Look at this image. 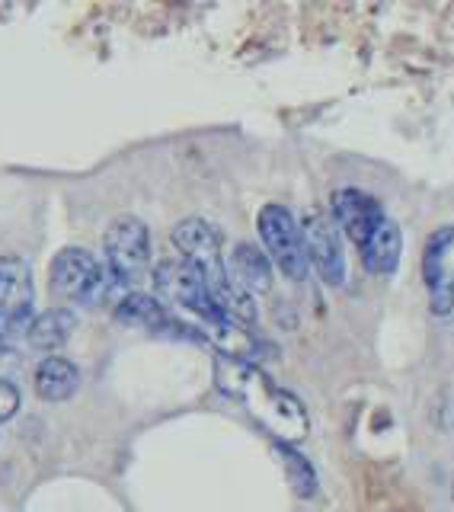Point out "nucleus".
<instances>
[{
    "instance_id": "11",
    "label": "nucleus",
    "mask_w": 454,
    "mask_h": 512,
    "mask_svg": "<svg viewBox=\"0 0 454 512\" xmlns=\"http://www.w3.org/2000/svg\"><path fill=\"white\" fill-rule=\"evenodd\" d=\"M400 250H403V234L397 228V221L387 218L359 253L371 276H391L400 263Z\"/></svg>"
},
{
    "instance_id": "17",
    "label": "nucleus",
    "mask_w": 454,
    "mask_h": 512,
    "mask_svg": "<svg viewBox=\"0 0 454 512\" xmlns=\"http://www.w3.org/2000/svg\"><path fill=\"white\" fill-rule=\"evenodd\" d=\"M454 308V276L448 279V288H445V295L439 301H432V311L435 314H448Z\"/></svg>"
},
{
    "instance_id": "8",
    "label": "nucleus",
    "mask_w": 454,
    "mask_h": 512,
    "mask_svg": "<svg viewBox=\"0 0 454 512\" xmlns=\"http://www.w3.org/2000/svg\"><path fill=\"white\" fill-rule=\"evenodd\" d=\"M330 212H333V221H336V228L343 231L355 247H365L371 234H375L381 224L387 221L384 215V205L375 199V196H368V192L362 189H336L333 192V202H330Z\"/></svg>"
},
{
    "instance_id": "1",
    "label": "nucleus",
    "mask_w": 454,
    "mask_h": 512,
    "mask_svg": "<svg viewBox=\"0 0 454 512\" xmlns=\"http://www.w3.org/2000/svg\"><path fill=\"white\" fill-rule=\"evenodd\" d=\"M215 378H218V388L227 397L240 400V404L247 407V413H253V420L266 432H272L279 442L295 445L307 436L311 420H307L304 404L295 394H288L279 384H272L253 362L218 356Z\"/></svg>"
},
{
    "instance_id": "9",
    "label": "nucleus",
    "mask_w": 454,
    "mask_h": 512,
    "mask_svg": "<svg viewBox=\"0 0 454 512\" xmlns=\"http://www.w3.org/2000/svg\"><path fill=\"white\" fill-rule=\"evenodd\" d=\"M227 276L247 295H263L272 288V260L253 244H237L227 256Z\"/></svg>"
},
{
    "instance_id": "18",
    "label": "nucleus",
    "mask_w": 454,
    "mask_h": 512,
    "mask_svg": "<svg viewBox=\"0 0 454 512\" xmlns=\"http://www.w3.org/2000/svg\"><path fill=\"white\" fill-rule=\"evenodd\" d=\"M451 496H454V487H451Z\"/></svg>"
},
{
    "instance_id": "13",
    "label": "nucleus",
    "mask_w": 454,
    "mask_h": 512,
    "mask_svg": "<svg viewBox=\"0 0 454 512\" xmlns=\"http://www.w3.org/2000/svg\"><path fill=\"white\" fill-rule=\"evenodd\" d=\"M74 327H77V317L68 308H52V311H42V314L32 317V324L26 330V340L32 349L58 352L64 343L71 340Z\"/></svg>"
},
{
    "instance_id": "6",
    "label": "nucleus",
    "mask_w": 454,
    "mask_h": 512,
    "mask_svg": "<svg viewBox=\"0 0 454 512\" xmlns=\"http://www.w3.org/2000/svg\"><path fill=\"white\" fill-rule=\"evenodd\" d=\"M32 269L23 256H0V343H10L32 324Z\"/></svg>"
},
{
    "instance_id": "7",
    "label": "nucleus",
    "mask_w": 454,
    "mask_h": 512,
    "mask_svg": "<svg viewBox=\"0 0 454 512\" xmlns=\"http://www.w3.org/2000/svg\"><path fill=\"white\" fill-rule=\"evenodd\" d=\"M301 234H304L307 263L317 269V276L327 285H343L346 256H343V244H339L336 221L327 218L323 212H311L301 224Z\"/></svg>"
},
{
    "instance_id": "10",
    "label": "nucleus",
    "mask_w": 454,
    "mask_h": 512,
    "mask_svg": "<svg viewBox=\"0 0 454 512\" xmlns=\"http://www.w3.org/2000/svg\"><path fill=\"white\" fill-rule=\"evenodd\" d=\"M80 388V372L77 365L68 362L64 356H48L36 368V394L48 404H61V400H71Z\"/></svg>"
},
{
    "instance_id": "2",
    "label": "nucleus",
    "mask_w": 454,
    "mask_h": 512,
    "mask_svg": "<svg viewBox=\"0 0 454 512\" xmlns=\"http://www.w3.org/2000/svg\"><path fill=\"white\" fill-rule=\"evenodd\" d=\"M48 282H52V292L61 301L87 304V308L109 301L122 285L112 276V269L84 247H64L48 266Z\"/></svg>"
},
{
    "instance_id": "12",
    "label": "nucleus",
    "mask_w": 454,
    "mask_h": 512,
    "mask_svg": "<svg viewBox=\"0 0 454 512\" xmlns=\"http://www.w3.org/2000/svg\"><path fill=\"white\" fill-rule=\"evenodd\" d=\"M454 250V228L442 224L439 231H432L426 240V253H423V282L432 292V301H439L448 288V253Z\"/></svg>"
},
{
    "instance_id": "14",
    "label": "nucleus",
    "mask_w": 454,
    "mask_h": 512,
    "mask_svg": "<svg viewBox=\"0 0 454 512\" xmlns=\"http://www.w3.org/2000/svg\"><path fill=\"white\" fill-rule=\"evenodd\" d=\"M116 320L128 327H141V330H167V327H180L176 320L167 314V308L160 304L154 295H144V292H132L125 295L116 304Z\"/></svg>"
},
{
    "instance_id": "5",
    "label": "nucleus",
    "mask_w": 454,
    "mask_h": 512,
    "mask_svg": "<svg viewBox=\"0 0 454 512\" xmlns=\"http://www.w3.org/2000/svg\"><path fill=\"white\" fill-rule=\"evenodd\" d=\"M103 250H106V266L112 269L122 285L138 282L151 263V231L148 224L135 215H122L106 228L103 237Z\"/></svg>"
},
{
    "instance_id": "15",
    "label": "nucleus",
    "mask_w": 454,
    "mask_h": 512,
    "mask_svg": "<svg viewBox=\"0 0 454 512\" xmlns=\"http://www.w3.org/2000/svg\"><path fill=\"white\" fill-rule=\"evenodd\" d=\"M275 455H279L285 477H288V487L295 490L301 500H311L317 493V474H314V464L307 461L295 445H285V442H275Z\"/></svg>"
},
{
    "instance_id": "16",
    "label": "nucleus",
    "mask_w": 454,
    "mask_h": 512,
    "mask_svg": "<svg viewBox=\"0 0 454 512\" xmlns=\"http://www.w3.org/2000/svg\"><path fill=\"white\" fill-rule=\"evenodd\" d=\"M16 410H20V391L10 378H0V423H7Z\"/></svg>"
},
{
    "instance_id": "3",
    "label": "nucleus",
    "mask_w": 454,
    "mask_h": 512,
    "mask_svg": "<svg viewBox=\"0 0 454 512\" xmlns=\"http://www.w3.org/2000/svg\"><path fill=\"white\" fill-rule=\"evenodd\" d=\"M256 231L263 237L266 256L279 266V272L291 282H304L307 279V250H304V234L298 218L288 212L285 205H263L256 215Z\"/></svg>"
},
{
    "instance_id": "4",
    "label": "nucleus",
    "mask_w": 454,
    "mask_h": 512,
    "mask_svg": "<svg viewBox=\"0 0 454 512\" xmlns=\"http://www.w3.org/2000/svg\"><path fill=\"white\" fill-rule=\"evenodd\" d=\"M154 288L157 295L183 308L189 314H196L202 320V327H212L218 320H224L227 314L218 308V301L208 292L205 279L199 276L196 269L183 260H164L154 266Z\"/></svg>"
}]
</instances>
